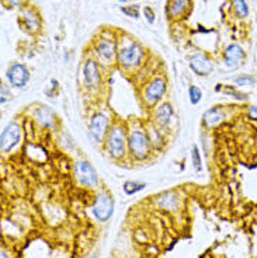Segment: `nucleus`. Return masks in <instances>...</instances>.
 Returning a JSON list of instances; mask_svg holds the SVG:
<instances>
[{
    "mask_svg": "<svg viewBox=\"0 0 257 258\" xmlns=\"http://www.w3.org/2000/svg\"><path fill=\"white\" fill-rule=\"evenodd\" d=\"M128 148L132 156L138 160H143L145 157H148L149 152H150V141L148 136L145 135L143 131L135 129L129 135Z\"/></svg>",
    "mask_w": 257,
    "mask_h": 258,
    "instance_id": "f257e3e1",
    "label": "nucleus"
},
{
    "mask_svg": "<svg viewBox=\"0 0 257 258\" xmlns=\"http://www.w3.org/2000/svg\"><path fill=\"white\" fill-rule=\"evenodd\" d=\"M114 212V201L109 194L102 192L96 197L95 205H93V215L100 222H107L113 216Z\"/></svg>",
    "mask_w": 257,
    "mask_h": 258,
    "instance_id": "f03ea898",
    "label": "nucleus"
},
{
    "mask_svg": "<svg viewBox=\"0 0 257 258\" xmlns=\"http://www.w3.org/2000/svg\"><path fill=\"white\" fill-rule=\"evenodd\" d=\"M125 134L121 126H114L107 136V148L110 155L115 159H120L125 155Z\"/></svg>",
    "mask_w": 257,
    "mask_h": 258,
    "instance_id": "7ed1b4c3",
    "label": "nucleus"
},
{
    "mask_svg": "<svg viewBox=\"0 0 257 258\" xmlns=\"http://www.w3.org/2000/svg\"><path fill=\"white\" fill-rule=\"evenodd\" d=\"M20 138V126L16 122L9 123L6 128L3 129L2 135H0V149H2V152H5V153L10 152L19 143Z\"/></svg>",
    "mask_w": 257,
    "mask_h": 258,
    "instance_id": "20e7f679",
    "label": "nucleus"
},
{
    "mask_svg": "<svg viewBox=\"0 0 257 258\" xmlns=\"http://www.w3.org/2000/svg\"><path fill=\"white\" fill-rule=\"evenodd\" d=\"M74 174L77 181L88 188H93L97 185V174L96 170L92 167V164L88 162H77L74 166Z\"/></svg>",
    "mask_w": 257,
    "mask_h": 258,
    "instance_id": "39448f33",
    "label": "nucleus"
},
{
    "mask_svg": "<svg viewBox=\"0 0 257 258\" xmlns=\"http://www.w3.org/2000/svg\"><path fill=\"white\" fill-rule=\"evenodd\" d=\"M142 55V47L138 45V44H132L131 47L124 48V49L120 51L118 59H120V63L124 68H134V66H138L141 63Z\"/></svg>",
    "mask_w": 257,
    "mask_h": 258,
    "instance_id": "423d86ee",
    "label": "nucleus"
},
{
    "mask_svg": "<svg viewBox=\"0 0 257 258\" xmlns=\"http://www.w3.org/2000/svg\"><path fill=\"white\" fill-rule=\"evenodd\" d=\"M109 129V118L103 112H97L90 121V135L96 142H103L106 132Z\"/></svg>",
    "mask_w": 257,
    "mask_h": 258,
    "instance_id": "0eeeda50",
    "label": "nucleus"
},
{
    "mask_svg": "<svg viewBox=\"0 0 257 258\" xmlns=\"http://www.w3.org/2000/svg\"><path fill=\"white\" fill-rule=\"evenodd\" d=\"M7 79L9 82L13 84L14 87H24L27 84L28 79H30V73L28 69L21 65V63H14L10 66V69L7 70Z\"/></svg>",
    "mask_w": 257,
    "mask_h": 258,
    "instance_id": "6e6552de",
    "label": "nucleus"
},
{
    "mask_svg": "<svg viewBox=\"0 0 257 258\" xmlns=\"http://www.w3.org/2000/svg\"><path fill=\"white\" fill-rule=\"evenodd\" d=\"M166 91V82L163 80L162 77H157L155 80L149 83L148 87L145 88V93H143V97H145V101L148 104H156L164 94Z\"/></svg>",
    "mask_w": 257,
    "mask_h": 258,
    "instance_id": "1a4fd4ad",
    "label": "nucleus"
},
{
    "mask_svg": "<svg viewBox=\"0 0 257 258\" xmlns=\"http://www.w3.org/2000/svg\"><path fill=\"white\" fill-rule=\"evenodd\" d=\"M190 68L191 70L197 73V75L200 76H207L210 75L211 72H212V62L203 54H196L191 56V59H190Z\"/></svg>",
    "mask_w": 257,
    "mask_h": 258,
    "instance_id": "9d476101",
    "label": "nucleus"
},
{
    "mask_svg": "<svg viewBox=\"0 0 257 258\" xmlns=\"http://www.w3.org/2000/svg\"><path fill=\"white\" fill-rule=\"evenodd\" d=\"M244 59V52L242 48L236 45V44H232L229 47L226 48L225 54H223V61L226 63V66L229 68H237Z\"/></svg>",
    "mask_w": 257,
    "mask_h": 258,
    "instance_id": "9b49d317",
    "label": "nucleus"
},
{
    "mask_svg": "<svg viewBox=\"0 0 257 258\" xmlns=\"http://www.w3.org/2000/svg\"><path fill=\"white\" fill-rule=\"evenodd\" d=\"M83 77L89 87H95L100 82V73H99V66L95 61H88L83 68Z\"/></svg>",
    "mask_w": 257,
    "mask_h": 258,
    "instance_id": "f8f14e48",
    "label": "nucleus"
},
{
    "mask_svg": "<svg viewBox=\"0 0 257 258\" xmlns=\"http://www.w3.org/2000/svg\"><path fill=\"white\" fill-rule=\"evenodd\" d=\"M223 118H225V114H223L222 109L218 108V107H214V108H210L208 111H205V114H204V118H203V122L207 128L212 129L222 122Z\"/></svg>",
    "mask_w": 257,
    "mask_h": 258,
    "instance_id": "ddd939ff",
    "label": "nucleus"
},
{
    "mask_svg": "<svg viewBox=\"0 0 257 258\" xmlns=\"http://www.w3.org/2000/svg\"><path fill=\"white\" fill-rule=\"evenodd\" d=\"M115 49H117V44L110 40H103L99 45H97V54L102 58L103 61L111 62L115 56Z\"/></svg>",
    "mask_w": 257,
    "mask_h": 258,
    "instance_id": "4468645a",
    "label": "nucleus"
},
{
    "mask_svg": "<svg viewBox=\"0 0 257 258\" xmlns=\"http://www.w3.org/2000/svg\"><path fill=\"white\" fill-rule=\"evenodd\" d=\"M172 116H173V108H172V105L167 104V102L159 105L157 109H156V122H157V125H159L160 128H164V126L170 122Z\"/></svg>",
    "mask_w": 257,
    "mask_h": 258,
    "instance_id": "2eb2a0df",
    "label": "nucleus"
},
{
    "mask_svg": "<svg viewBox=\"0 0 257 258\" xmlns=\"http://www.w3.org/2000/svg\"><path fill=\"white\" fill-rule=\"evenodd\" d=\"M21 20H24V27H26V30L35 31L37 28L40 27L38 16H37V13H35L33 9H27V10H24L23 14H21Z\"/></svg>",
    "mask_w": 257,
    "mask_h": 258,
    "instance_id": "dca6fc26",
    "label": "nucleus"
},
{
    "mask_svg": "<svg viewBox=\"0 0 257 258\" xmlns=\"http://www.w3.org/2000/svg\"><path fill=\"white\" fill-rule=\"evenodd\" d=\"M189 6V0H169L167 3V16L169 17H177L183 13L186 7Z\"/></svg>",
    "mask_w": 257,
    "mask_h": 258,
    "instance_id": "f3484780",
    "label": "nucleus"
},
{
    "mask_svg": "<svg viewBox=\"0 0 257 258\" xmlns=\"http://www.w3.org/2000/svg\"><path fill=\"white\" fill-rule=\"evenodd\" d=\"M37 119H38V122L42 123V125H45V126H54V119H52V114H51V111L45 107H42V108L38 109V112H37Z\"/></svg>",
    "mask_w": 257,
    "mask_h": 258,
    "instance_id": "a211bd4d",
    "label": "nucleus"
},
{
    "mask_svg": "<svg viewBox=\"0 0 257 258\" xmlns=\"http://www.w3.org/2000/svg\"><path fill=\"white\" fill-rule=\"evenodd\" d=\"M159 205L164 209H175L179 205V201H177V197L175 194H166L159 199Z\"/></svg>",
    "mask_w": 257,
    "mask_h": 258,
    "instance_id": "6ab92c4d",
    "label": "nucleus"
},
{
    "mask_svg": "<svg viewBox=\"0 0 257 258\" xmlns=\"http://www.w3.org/2000/svg\"><path fill=\"white\" fill-rule=\"evenodd\" d=\"M233 10L237 17L243 19L249 14V7L246 5V0H233Z\"/></svg>",
    "mask_w": 257,
    "mask_h": 258,
    "instance_id": "aec40b11",
    "label": "nucleus"
},
{
    "mask_svg": "<svg viewBox=\"0 0 257 258\" xmlns=\"http://www.w3.org/2000/svg\"><path fill=\"white\" fill-rule=\"evenodd\" d=\"M145 188V184L143 183H138V181H127L124 184V192L127 195H134L136 192L142 191Z\"/></svg>",
    "mask_w": 257,
    "mask_h": 258,
    "instance_id": "412c9836",
    "label": "nucleus"
},
{
    "mask_svg": "<svg viewBox=\"0 0 257 258\" xmlns=\"http://www.w3.org/2000/svg\"><path fill=\"white\" fill-rule=\"evenodd\" d=\"M189 97H190V102L191 104H198V102L201 101V98H203V93H201V90L197 87V86H191L189 90Z\"/></svg>",
    "mask_w": 257,
    "mask_h": 258,
    "instance_id": "4be33fe9",
    "label": "nucleus"
},
{
    "mask_svg": "<svg viewBox=\"0 0 257 258\" xmlns=\"http://www.w3.org/2000/svg\"><path fill=\"white\" fill-rule=\"evenodd\" d=\"M193 164L197 171L203 170V163H201V156H200V150L197 146L193 148Z\"/></svg>",
    "mask_w": 257,
    "mask_h": 258,
    "instance_id": "5701e85b",
    "label": "nucleus"
},
{
    "mask_svg": "<svg viewBox=\"0 0 257 258\" xmlns=\"http://www.w3.org/2000/svg\"><path fill=\"white\" fill-rule=\"evenodd\" d=\"M235 83H236L237 86H253V84H254V79H253L251 76L243 75L236 77V79H235Z\"/></svg>",
    "mask_w": 257,
    "mask_h": 258,
    "instance_id": "b1692460",
    "label": "nucleus"
},
{
    "mask_svg": "<svg viewBox=\"0 0 257 258\" xmlns=\"http://www.w3.org/2000/svg\"><path fill=\"white\" fill-rule=\"evenodd\" d=\"M122 13L127 14L132 19H138L139 17V7L138 6H128V7H122L121 9Z\"/></svg>",
    "mask_w": 257,
    "mask_h": 258,
    "instance_id": "393cba45",
    "label": "nucleus"
},
{
    "mask_svg": "<svg viewBox=\"0 0 257 258\" xmlns=\"http://www.w3.org/2000/svg\"><path fill=\"white\" fill-rule=\"evenodd\" d=\"M0 93H2V100H0V102H2V105H5L7 102V100H9V97H10V91H9L7 86L2 84V86H0Z\"/></svg>",
    "mask_w": 257,
    "mask_h": 258,
    "instance_id": "a878e982",
    "label": "nucleus"
},
{
    "mask_svg": "<svg viewBox=\"0 0 257 258\" xmlns=\"http://www.w3.org/2000/svg\"><path fill=\"white\" fill-rule=\"evenodd\" d=\"M145 14H146V20H148V23L153 24V21H155V14H153V12H152L149 7H146V9H145Z\"/></svg>",
    "mask_w": 257,
    "mask_h": 258,
    "instance_id": "bb28decb",
    "label": "nucleus"
},
{
    "mask_svg": "<svg viewBox=\"0 0 257 258\" xmlns=\"http://www.w3.org/2000/svg\"><path fill=\"white\" fill-rule=\"evenodd\" d=\"M249 115H250L253 119H257V107H250V108H249Z\"/></svg>",
    "mask_w": 257,
    "mask_h": 258,
    "instance_id": "cd10ccee",
    "label": "nucleus"
},
{
    "mask_svg": "<svg viewBox=\"0 0 257 258\" xmlns=\"http://www.w3.org/2000/svg\"><path fill=\"white\" fill-rule=\"evenodd\" d=\"M7 3L10 5L12 7L14 6H20V3H21V0H6Z\"/></svg>",
    "mask_w": 257,
    "mask_h": 258,
    "instance_id": "c85d7f7f",
    "label": "nucleus"
},
{
    "mask_svg": "<svg viewBox=\"0 0 257 258\" xmlns=\"http://www.w3.org/2000/svg\"><path fill=\"white\" fill-rule=\"evenodd\" d=\"M0 258H9V257H7V254H5V251H3L2 254H0Z\"/></svg>",
    "mask_w": 257,
    "mask_h": 258,
    "instance_id": "c756f323",
    "label": "nucleus"
},
{
    "mask_svg": "<svg viewBox=\"0 0 257 258\" xmlns=\"http://www.w3.org/2000/svg\"><path fill=\"white\" fill-rule=\"evenodd\" d=\"M118 2H124V0H118Z\"/></svg>",
    "mask_w": 257,
    "mask_h": 258,
    "instance_id": "7c9ffc66",
    "label": "nucleus"
}]
</instances>
